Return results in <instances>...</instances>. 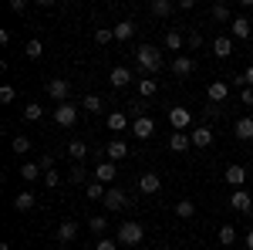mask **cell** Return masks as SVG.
Wrapping results in <instances>:
<instances>
[{"instance_id": "6", "label": "cell", "mask_w": 253, "mask_h": 250, "mask_svg": "<svg viewBox=\"0 0 253 250\" xmlns=\"http://www.w3.org/2000/svg\"><path fill=\"white\" fill-rule=\"evenodd\" d=\"M101 203H105V210L118 213V210H125V206H128L132 200H128V196H125L122 190H108V193H105V200H101Z\"/></svg>"}, {"instance_id": "36", "label": "cell", "mask_w": 253, "mask_h": 250, "mask_svg": "<svg viewBox=\"0 0 253 250\" xmlns=\"http://www.w3.org/2000/svg\"><path fill=\"white\" fill-rule=\"evenodd\" d=\"M81 108H84V112H101V98L98 95H84L81 98Z\"/></svg>"}, {"instance_id": "21", "label": "cell", "mask_w": 253, "mask_h": 250, "mask_svg": "<svg viewBox=\"0 0 253 250\" xmlns=\"http://www.w3.org/2000/svg\"><path fill=\"white\" fill-rule=\"evenodd\" d=\"M14 206H17L20 213H27V210H34V193L31 190H20L17 196H14Z\"/></svg>"}, {"instance_id": "7", "label": "cell", "mask_w": 253, "mask_h": 250, "mask_svg": "<svg viewBox=\"0 0 253 250\" xmlns=\"http://www.w3.org/2000/svg\"><path fill=\"white\" fill-rule=\"evenodd\" d=\"M115 176H118V166H115V162H108V159L95 166V183H101V186L115 183Z\"/></svg>"}, {"instance_id": "32", "label": "cell", "mask_w": 253, "mask_h": 250, "mask_svg": "<svg viewBox=\"0 0 253 250\" xmlns=\"http://www.w3.org/2000/svg\"><path fill=\"white\" fill-rule=\"evenodd\" d=\"M24 54H27L31 61H38L41 54H44V44H41L38 38H34V41H27V44H24Z\"/></svg>"}, {"instance_id": "48", "label": "cell", "mask_w": 253, "mask_h": 250, "mask_svg": "<svg viewBox=\"0 0 253 250\" xmlns=\"http://www.w3.org/2000/svg\"><path fill=\"white\" fill-rule=\"evenodd\" d=\"M247 250H253V230L247 233Z\"/></svg>"}, {"instance_id": "25", "label": "cell", "mask_w": 253, "mask_h": 250, "mask_svg": "<svg viewBox=\"0 0 253 250\" xmlns=\"http://www.w3.org/2000/svg\"><path fill=\"white\" fill-rule=\"evenodd\" d=\"M68 155H71L75 162H81V159L88 155V146H84L81 139H71V142H68Z\"/></svg>"}, {"instance_id": "44", "label": "cell", "mask_w": 253, "mask_h": 250, "mask_svg": "<svg viewBox=\"0 0 253 250\" xmlns=\"http://www.w3.org/2000/svg\"><path fill=\"white\" fill-rule=\"evenodd\" d=\"M95 250H118V240H98Z\"/></svg>"}, {"instance_id": "22", "label": "cell", "mask_w": 253, "mask_h": 250, "mask_svg": "<svg viewBox=\"0 0 253 250\" xmlns=\"http://www.w3.org/2000/svg\"><path fill=\"white\" fill-rule=\"evenodd\" d=\"M38 176H44L41 162H24V166H20V179H24V183H34Z\"/></svg>"}, {"instance_id": "4", "label": "cell", "mask_w": 253, "mask_h": 250, "mask_svg": "<svg viewBox=\"0 0 253 250\" xmlns=\"http://www.w3.org/2000/svg\"><path fill=\"white\" fill-rule=\"evenodd\" d=\"M169 125H172L175 132H186V129L193 125V115H189V108H182V105L169 108Z\"/></svg>"}, {"instance_id": "8", "label": "cell", "mask_w": 253, "mask_h": 250, "mask_svg": "<svg viewBox=\"0 0 253 250\" xmlns=\"http://www.w3.org/2000/svg\"><path fill=\"white\" fill-rule=\"evenodd\" d=\"M230 206H233L236 213H250L253 210V196L247 190H233L230 193Z\"/></svg>"}, {"instance_id": "2", "label": "cell", "mask_w": 253, "mask_h": 250, "mask_svg": "<svg viewBox=\"0 0 253 250\" xmlns=\"http://www.w3.org/2000/svg\"><path fill=\"white\" fill-rule=\"evenodd\" d=\"M142 237H145V230H142V223H135V220H125L122 227H118V244H125V247H138L142 244Z\"/></svg>"}, {"instance_id": "42", "label": "cell", "mask_w": 253, "mask_h": 250, "mask_svg": "<svg viewBox=\"0 0 253 250\" xmlns=\"http://www.w3.org/2000/svg\"><path fill=\"white\" fill-rule=\"evenodd\" d=\"M88 227H91L95 233H105V227H108V220H105V216H91V220H88Z\"/></svg>"}, {"instance_id": "31", "label": "cell", "mask_w": 253, "mask_h": 250, "mask_svg": "<svg viewBox=\"0 0 253 250\" xmlns=\"http://www.w3.org/2000/svg\"><path fill=\"white\" fill-rule=\"evenodd\" d=\"M75 186H88V173H84V166L81 162H71V176H68Z\"/></svg>"}, {"instance_id": "3", "label": "cell", "mask_w": 253, "mask_h": 250, "mask_svg": "<svg viewBox=\"0 0 253 250\" xmlns=\"http://www.w3.org/2000/svg\"><path fill=\"white\" fill-rule=\"evenodd\" d=\"M54 122H58L61 129H71V125L78 122V108H75V101H61L58 108H54Z\"/></svg>"}, {"instance_id": "5", "label": "cell", "mask_w": 253, "mask_h": 250, "mask_svg": "<svg viewBox=\"0 0 253 250\" xmlns=\"http://www.w3.org/2000/svg\"><path fill=\"white\" fill-rule=\"evenodd\" d=\"M47 95L54 98V101H68V95H71V81H64V78H51L47 81Z\"/></svg>"}, {"instance_id": "12", "label": "cell", "mask_w": 253, "mask_h": 250, "mask_svg": "<svg viewBox=\"0 0 253 250\" xmlns=\"http://www.w3.org/2000/svg\"><path fill=\"white\" fill-rule=\"evenodd\" d=\"M226 183H230V186H233V190H243V183H247V169H243V166H226Z\"/></svg>"}, {"instance_id": "35", "label": "cell", "mask_w": 253, "mask_h": 250, "mask_svg": "<svg viewBox=\"0 0 253 250\" xmlns=\"http://www.w3.org/2000/svg\"><path fill=\"white\" fill-rule=\"evenodd\" d=\"M105 186H101V183H88V186H84V196H88V200H105Z\"/></svg>"}, {"instance_id": "43", "label": "cell", "mask_w": 253, "mask_h": 250, "mask_svg": "<svg viewBox=\"0 0 253 250\" xmlns=\"http://www.w3.org/2000/svg\"><path fill=\"white\" fill-rule=\"evenodd\" d=\"M186 44H189V48H203V34H199V31H193V34H189V38H186Z\"/></svg>"}, {"instance_id": "26", "label": "cell", "mask_w": 253, "mask_h": 250, "mask_svg": "<svg viewBox=\"0 0 253 250\" xmlns=\"http://www.w3.org/2000/svg\"><path fill=\"white\" fill-rule=\"evenodd\" d=\"M149 10H152V17H169V14L175 10V3H169V0H152Z\"/></svg>"}, {"instance_id": "29", "label": "cell", "mask_w": 253, "mask_h": 250, "mask_svg": "<svg viewBox=\"0 0 253 250\" xmlns=\"http://www.w3.org/2000/svg\"><path fill=\"white\" fill-rule=\"evenodd\" d=\"M175 216L193 220V216H196V203H193V200H179V203H175Z\"/></svg>"}, {"instance_id": "23", "label": "cell", "mask_w": 253, "mask_h": 250, "mask_svg": "<svg viewBox=\"0 0 253 250\" xmlns=\"http://www.w3.org/2000/svg\"><path fill=\"white\" fill-rule=\"evenodd\" d=\"M112 31H115V41H128L132 34H135V24H132V20H118Z\"/></svg>"}, {"instance_id": "27", "label": "cell", "mask_w": 253, "mask_h": 250, "mask_svg": "<svg viewBox=\"0 0 253 250\" xmlns=\"http://www.w3.org/2000/svg\"><path fill=\"white\" fill-rule=\"evenodd\" d=\"M156 92H159V81H156L152 75H149V78H142V81H138V95H142V98H152Z\"/></svg>"}, {"instance_id": "41", "label": "cell", "mask_w": 253, "mask_h": 250, "mask_svg": "<svg viewBox=\"0 0 253 250\" xmlns=\"http://www.w3.org/2000/svg\"><path fill=\"white\" fill-rule=\"evenodd\" d=\"M44 183H47V190H58V183H61V176L54 173V169H44Z\"/></svg>"}, {"instance_id": "34", "label": "cell", "mask_w": 253, "mask_h": 250, "mask_svg": "<svg viewBox=\"0 0 253 250\" xmlns=\"http://www.w3.org/2000/svg\"><path fill=\"white\" fill-rule=\"evenodd\" d=\"M166 48L169 51H182V31H169L166 34Z\"/></svg>"}, {"instance_id": "16", "label": "cell", "mask_w": 253, "mask_h": 250, "mask_svg": "<svg viewBox=\"0 0 253 250\" xmlns=\"http://www.w3.org/2000/svg\"><path fill=\"white\" fill-rule=\"evenodd\" d=\"M172 71H175L179 78H189V75L196 71V61H193V58H186V54H179V58L172 61Z\"/></svg>"}, {"instance_id": "15", "label": "cell", "mask_w": 253, "mask_h": 250, "mask_svg": "<svg viewBox=\"0 0 253 250\" xmlns=\"http://www.w3.org/2000/svg\"><path fill=\"white\" fill-rule=\"evenodd\" d=\"M105 155H108V162H118V159H125V155H128V146H125L122 139H112V142H108V149H105Z\"/></svg>"}, {"instance_id": "40", "label": "cell", "mask_w": 253, "mask_h": 250, "mask_svg": "<svg viewBox=\"0 0 253 250\" xmlns=\"http://www.w3.org/2000/svg\"><path fill=\"white\" fill-rule=\"evenodd\" d=\"M14 98H17V92H14L10 85H0V101H3V105H10Z\"/></svg>"}, {"instance_id": "46", "label": "cell", "mask_w": 253, "mask_h": 250, "mask_svg": "<svg viewBox=\"0 0 253 250\" xmlns=\"http://www.w3.org/2000/svg\"><path fill=\"white\" fill-rule=\"evenodd\" d=\"M240 98H243V105H253V88H243V95H240Z\"/></svg>"}, {"instance_id": "20", "label": "cell", "mask_w": 253, "mask_h": 250, "mask_svg": "<svg viewBox=\"0 0 253 250\" xmlns=\"http://www.w3.org/2000/svg\"><path fill=\"white\" fill-rule=\"evenodd\" d=\"M108 81H112V85H115V88H125V85H128V81H132V71H128V68H122V64H118V68H112V75H108Z\"/></svg>"}, {"instance_id": "28", "label": "cell", "mask_w": 253, "mask_h": 250, "mask_svg": "<svg viewBox=\"0 0 253 250\" xmlns=\"http://www.w3.org/2000/svg\"><path fill=\"white\" fill-rule=\"evenodd\" d=\"M210 14H213V20H219V24H233V10H230L226 3H216Z\"/></svg>"}, {"instance_id": "9", "label": "cell", "mask_w": 253, "mask_h": 250, "mask_svg": "<svg viewBox=\"0 0 253 250\" xmlns=\"http://www.w3.org/2000/svg\"><path fill=\"white\" fill-rule=\"evenodd\" d=\"M152 132H156V122L145 115H135V122H132V135L135 139H152Z\"/></svg>"}, {"instance_id": "47", "label": "cell", "mask_w": 253, "mask_h": 250, "mask_svg": "<svg viewBox=\"0 0 253 250\" xmlns=\"http://www.w3.org/2000/svg\"><path fill=\"white\" fill-rule=\"evenodd\" d=\"M243 78H247V88H253V64L247 68V71H243Z\"/></svg>"}, {"instance_id": "18", "label": "cell", "mask_w": 253, "mask_h": 250, "mask_svg": "<svg viewBox=\"0 0 253 250\" xmlns=\"http://www.w3.org/2000/svg\"><path fill=\"white\" fill-rule=\"evenodd\" d=\"M189 146H193L189 132H175V135H169V149H172V152H186Z\"/></svg>"}, {"instance_id": "14", "label": "cell", "mask_w": 253, "mask_h": 250, "mask_svg": "<svg viewBox=\"0 0 253 250\" xmlns=\"http://www.w3.org/2000/svg\"><path fill=\"white\" fill-rule=\"evenodd\" d=\"M189 139H193V146H199V149L213 146V132H210V125H196L193 132H189Z\"/></svg>"}, {"instance_id": "1", "label": "cell", "mask_w": 253, "mask_h": 250, "mask_svg": "<svg viewBox=\"0 0 253 250\" xmlns=\"http://www.w3.org/2000/svg\"><path fill=\"white\" fill-rule=\"evenodd\" d=\"M135 61H138V71L149 78L159 75V68H162V54H159V48H152V44H142L135 51Z\"/></svg>"}, {"instance_id": "45", "label": "cell", "mask_w": 253, "mask_h": 250, "mask_svg": "<svg viewBox=\"0 0 253 250\" xmlns=\"http://www.w3.org/2000/svg\"><path fill=\"white\" fill-rule=\"evenodd\" d=\"M10 10H14V14H24V10H27V0H14Z\"/></svg>"}, {"instance_id": "37", "label": "cell", "mask_w": 253, "mask_h": 250, "mask_svg": "<svg viewBox=\"0 0 253 250\" xmlns=\"http://www.w3.org/2000/svg\"><path fill=\"white\" fill-rule=\"evenodd\" d=\"M41 115H44V108H41L38 101H31V105H24V118H27V122H38Z\"/></svg>"}, {"instance_id": "13", "label": "cell", "mask_w": 253, "mask_h": 250, "mask_svg": "<svg viewBox=\"0 0 253 250\" xmlns=\"http://www.w3.org/2000/svg\"><path fill=\"white\" fill-rule=\"evenodd\" d=\"M162 190V179H159L156 173H142V179H138V193H145V196H152V193Z\"/></svg>"}, {"instance_id": "38", "label": "cell", "mask_w": 253, "mask_h": 250, "mask_svg": "<svg viewBox=\"0 0 253 250\" xmlns=\"http://www.w3.org/2000/svg\"><path fill=\"white\" fill-rule=\"evenodd\" d=\"M115 41V31L112 27H98L95 31V44H112Z\"/></svg>"}, {"instance_id": "19", "label": "cell", "mask_w": 253, "mask_h": 250, "mask_svg": "<svg viewBox=\"0 0 253 250\" xmlns=\"http://www.w3.org/2000/svg\"><path fill=\"white\" fill-rule=\"evenodd\" d=\"M75 237H78V223H75V220H64V223L58 227V240L61 244H71Z\"/></svg>"}, {"instance_id": "33", "label": "cell", "mask_w": 253, "mask_h": 250, "mask_svg": "<svg viewBox=\"0 0 253 250\" xmlns=\"http://www.w3.org/2000/svg\"><path fill=\"white\" fill-rule=\"evenodd\" d=\"M219 244H223V247H233L236 244V227H230V223L219 227Z\"/></svg>"}, {"instance_id": "30", "label": "cell", "mask_w": 253, "mask_h": 250, "mask_svg": "<svg viewBox=\"0 0 253 250\" xmlns=\"http://www.w3.org/2000/svg\"><path fill=\"white\" fill-rule=\"evenodd\" d=\"M108 129H112V132L128 129V115H125V112H112V115H108Z\"/></svg>"}, {"instance_id": "17", "label": "cell", "mask_w": 253, "mask_h": 250, "mask_svg": "<svg viewBox=\"0 0 253 250\" xmlns=\"http://www.w3.org/2000/svg\"><path fill=\"white\" fill-rule=\"evenodd\" d=\"M213 54L216 58H230V54H233V38H230V34H226V38H216L213 41Z\"/></svg>"}, {"instance_id": "10", "label": "cell", "mask_w": 253, "mask_h": 250, "mask_svg": "<svg viewBox=\"0 0 253 250\" xmlns=\"http://www.w3.org/2000/svg\"><path fill=\"white\" fill-rule=\"evenodd\" d=\"M206 95H210L213 105H219V101H226V98H230V85H226V81H210Z\"/></svg>"}, {"instance_id": "39", "label": "cell", "mask_w": 253, "mask_h": 250, "mask_svg": "<svg viewBox=\"0 0 253 250\" xmlns=\"http://www.w3.org/2000/svg\"><path fill=\"white\" fill-rule=\"evenodd\" d=\"M10 146H14V152H17V155H24L27 149H31V139H27V135H14V142H10Z\"/></svg>"}, {"instance_id": "11", "label": "cell", "mask_w": 253, "mask_h": 250, "mask_svg": "<svg viewBox=\"0 0 253 250\" xmlns=\"http://www.w3.org/2000/svg\"><path fill=\"white\" fill-rule=\"evenodd\" d=\"M250 31H253V24L247 17H233V24H230V38L247 41V38H250Z\"/></svg>"}, {"instance_id": "24", "label": "cell", "mask_w": 253, "mask_h": 250, "mask_svg": "<svg viewBox=\"0 0 253 250\" xmlns=\"http://www.w3.org/2000/svg\"><path fill=\"white\" fill-rule=\"evenodd\" d=\"M236 139H243V142L253 139V118H236Z\"/></svg>"}]
</instances>
